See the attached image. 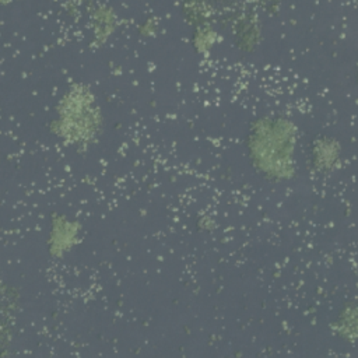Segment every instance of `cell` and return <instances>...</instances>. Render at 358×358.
Returning a JSON list of instances; mask_svg holds the SVG:
<instances>
[{"instance_id":"obj_1","label":"cell","mask_w":358,"mask_h":358,"mask_svg":"<svg viewBox=\"0 0 358 358\" xmlns=\"http://www.w3.org/2000/svg\"><path fill=\"white\" fill-rule=\"evenodd\" d=\"M295 124L284 116L256 119L246 136L250 162L266 179L289 180L295 173Z\"/></svg>"},{"instance_id":"obj_2","label":"cell","mask_w":358,"mask_h":358,"mask_svg":"<svg viewBox=\"0 0 358 358\" xmlns=\"http://www.w3.org/2000/svg\"><path fill=\"white\" fill-rule=\"evenodd\" d=\"M103 116L92 90L85 84H73L56 106L50 130L69 145H87L102 131Z\"/></svg>"},{"instance_id":"obj_3","label":"cell","mask_w":358,"mask_h":358,"mask_svg":"<svg viewBox=\"0 0 358 358\" xmlns=\"http://www.w3.org/2000/svg\"><path fill=\"white\" fill-rule=\"evenodd\" d=\"M81 224L62 213H53L50 218V229L46 239L49 255L53 259H62L78 242Z\"/></svg>"},{"instance_id":"obj_4","label":"cell","mask_w":358,"mask_h":358,"mask_svg":"<svg viewBox=\"0 0 358 358\" xmlns=\"http://www.w3.org/2000/svg\"><path fill=\"white\" fill-rule=\"evenodd\" d=\"M312 166L322 173L333 172L340 166L341 145L330 136H320L312 143Z\"/></svg>"},{"instance_id":"obj_5","label":"cell","mask_w":358,"mask_h":358,"mask_svg":"<svg viewBox=\"0 0 358 358\" xmlns=\"http://www.w3.org/2000/svg\"><path fill=\"white\" fill-rule=\"evenodd\" d=\"M334 333L345 341L354 343L357 338V306L355 302H347L333 323Z\"/></svg>"},{"instance_id":"obj_6","label":"cell","mask_w":358,"mask_h":358,"mask_svg":"<svg viewBox=\"0 0 358 358\" xmlns=\"http://www.w3.org/2000/svg\"><path fill=\"white\" fill-rule=\"evenodd\" d=\"M116 14L115 10L109 6H98L92 14V27L94 35L98 43H103L108 36L115 31L116 27Z\"/></svg>"},{"instance_id":"obj_7","label":"cell","mask_w":358,"mask_h":358,"mask_svg":"<svg viewBox=\"0 0 358 358\" xmlns=\"http://www.w3.org/2000/svg\"><path fill=\"white\" fill-rule=\"evenodd\" d=\"M214 41H215V32L208 25L199 27L193 36V45L199 52L208 50L214 45Z\"/></svg>"}]
</instances>
